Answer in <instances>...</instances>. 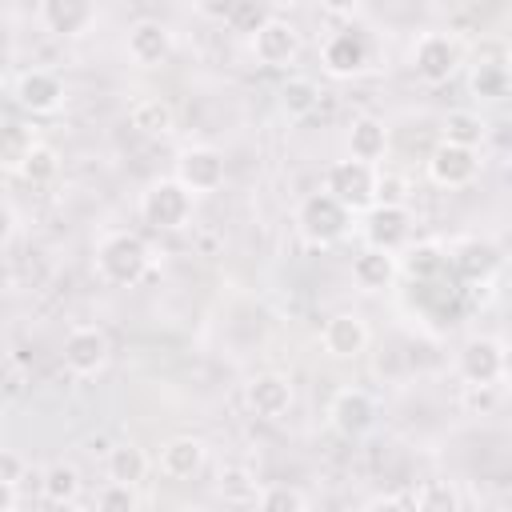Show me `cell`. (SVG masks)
Listing matches in <instances>:
<instances>
[{
    "mask_svg": "<svg viewBox=\"0 0 512 512\" xmlns=\"http://www.w3.org/2000/svg\"><path fill=\"white\" fill-rule=\"evenodd\" d=\"M152 264V248L144 244L140 232L116 228L96 244V272L108 284H136Z\"/></svg>",
    "mask_w": 512,
    "mask_h": 512,
    "instance_id": "obj_1",
    "label": "cell"
},
{
    "mask_svg": "<svg viewBox=\"0 0 512 512\" xmlns=\"http://www.w3.org/2000/svg\"><path fill=\"white\" fill-rule=\"evenodd\" d=\"M296 228H300V236H304L308 244L328 248V244H336V240L348 236L352 212H348L344 204H336L328 192H312V196H304L300 208H296Z\"/></svg>",
    "mask_w": 512,
    "mask_h": 512,
    "instance_id": "obj_2",
    "label": "cell"
},
{
    "mask_svg": "<svg viewBox=\"0 0 512 512\" xmlns=\"http://www.w3.org/2000/svg\"><path fill=\"white\" fill-rule=\"evenodd\" d=\"M140 216L144 224H152L156 232H176L188 224L192 216V192L184 184H176V176H160L144 188L140 196Z\"/></svg>",
    "mask_w": 512,
    "mask_h": 512,
    "instance_id": "obj_3",
    "label": "cell"
},
{
    "mask_svg": "<svg viewBox=\"0 0 512 512\" xmlns=\"http://www.w3.org/2000/svg\"><path fill=\"white\" fill-rule=\"evenodd\" d=\"M320 64L336 80L360 76L372 64V36L364 28H356V24H344V28L328 32L324 44H320Z\"/></svg>",
    "mask_w": 512,
    "mask_h": 512,
    "instance_id": "obj_4",
    "label": "cell"
},
{
    "mask_svg": "<svg viewBox=\"0 0 512 512\" xmlns=\"http://www.w3.org/2000/svg\"><path fill=\"white\" fill-rule=\"evenodd\" d=\"M460 64H464L460 36H452V32H424V36H416V44H412V72L424 84L452 80L460 72Z\"/></svg>",
    "mask_w": 512,
    "mask_h": 512,
    "instance_id": "obj_5",
    "label": "cell"
},
{
    "mask_svg": "<svg viewBox=\"0 0 512 512\" xmlns=\"http://www.w3.org/2000/svg\"><path fill=\"white\" fill-rule=\"evenodd\" d=\"M324 192L336 204H344L352 216L356 212H368L376 204V168L372 164H360V160H336L324 172Z\"/></svg>",
    "mask_w": 512,
    "mask_h": 512,
    "instance_id": "obj_6",
    "label": "cell"
},
{
    "mask_svg": "<svg viewBox=\"0 0 512 512\" xmlns=\"http://www.w3.org/2000/svg\"><path fill=\"white\" fill-rule=\"evenodd\" d=\"M412 224H416V220H412L408 204H372V208L364 212V224H360L364 248L400 256V252L412 244Z\"/></svg>",
    "mask_w": 512,
    "mask_h": 512,
    "instance_id": "obj_7",
    "label": "cell"
},
{
    "mask_svg": "<svg viewBox=\"0 0 512 512\" xmlns=\"http://www.w3.org/2000/svg\"><path fill=\"white\" fill-rule=\"evenodd\" d=\"M252 52L264 68H288L300 56V28L284 16H268L256 32H252Z\"/></svg>",
    "mask_w": 512,
    "mask_h": 512,
    "instance_id": "obj_8",
    "label": "cell"
},
{
    "mask_svg": "<svg viewBox=\"0 0 512 512\" xmlns=\"http://www.w3.org/2000/svg\"><path fill=\"white\" fill-rule=\"evenodd\" d=\"M448 264L468 280V284H488L496 272H500V248L492 240H480V236H460L444 248Z\"/></svg>",
    "mask_w": 512,
    "mask_h": 512,
    "instance_id": "obj_9",
    "label": "cell"
},
{
    "mask_svg": "<svg viewBox=\"0 0 512 512\" xmlns=\"http://www.w3.org/2000/svg\"><path fill=\"white\" fill-rule=\"evenodd\" d=\"M504 340L500 336H472L464 340L456 368L468 384H500L504 380Z\"/></svg>",
    "mask_w": 512,
    "mask_h": 512,
    "instance_id": "obj_10",
    "label": "cell"
},
{
    "mask_svg": "<svg viewBox=\"0 0 512 512\" xmlns=\"http://www.w3.org/2000/svg\"><path fill=\"white\" fill-rule=\"evenodd\" d=\"M176 184L196 192H216L224 184V156L212 144H192L176 156Z\"/></svg>",
    "mask_w": 512,
    "mask_h": 512,
    "instance_id": "obj_11",
    "label": "cell"
},
{
    "mask_svg": "<svg viewBox=\"0 0 512 512\" xmlns=\"http://www.w3.org/2000/svg\"><path fill=\"white\" fill-rule=\"evenodd\" d=\"M480 172V152L476 148H460V144H436L428 156V180L436 188H468Z\"/></svg>",
    "mask_w": 512,
    "mask_h": 512,
    "instance_id": "obj_12",
    "label": "cell"
},
{
    "mask_svg": "<svg viewBox=\"0 0 512 512\" xmlns=\"http://www.w3.org/2000/svg\"><path fill=\"white\" fill-rule=\"evenodd\" d=\"M328 420H332V428H336L340 436L360 440V436H368L372 424H376V400H372L364 388H340V392L332 396V404H328Z\"/></svg>",
    "mask_w": 512,
    "mask_h": 512,
    "instance_id": "obj_13",
    "label": "cell"
},
{
    "mask_svg": "<svg viewBox=\"0 0 512 512\" xmlns=\"http://www.w3.org/2000/svg\"><path fill=\"white\" fill-rule=\"evenodd\" d=\"M108 364V336L92 324H80L64 336V368L72 376H96Z\"/></svg>",
    "mask_w": 512,
    "mask_h": 512,
    "instance_id": "obj_14",
    "label": "cell"
},
{
    "mask_svg": "<svg viewBox=\"0 0 512 512\" xmlns=\"http://www.w3.org/2000/svg\"><path fill=\"white\" fill-rule=\"evenodd\" d=\"M244 404L260 420H280L292 408V380L280 372H256L244 384Z\"/></svg>",
    "mask_w": 512,
    "mask_h": 512,
    "instance_id": "obj_15",
    "label": "cell"
},
{
    "mask_svg": "<svg viewBox=\"0 0 512 512\" xmlns=\"http://www.w3.org/2000/svg\"><path fill=\"white\" fill-rule=\"evenodd\" d=\"M16 104L32 116H52L64 104V80L48 68H32L16 80Z\"/></svg>",
    "mask_w": 512,
    "mask_h": 512,
    "instance_id": "obj_16",
    "label": "cell"
},
{
    "mask_svg": "<svg viewBox=\"0 0 512 512\" xmlns=\"http://www.w3.org/2000/svg\"><path fill=\"white\" fill-rule=\"evenodd\" d=\"M320 344H324V352L336 356V360H356V356L368 348V324H364L356 312H336V316L324 320Z\"/></svg>",
    "mask_w": 512,
    "mask_h": 512,
    "instance_id": "obj_17",
    "label": "cell"
},
{
    "mask_svg": "<svg viewBox=\"0 0 512 512\" xmlns=\"http://www.w3.org/2000/svg\"><path fill=\"white\" fill-rule=\"evenodd\" d=\"M128 56L140 68H156L172 56V28L160 20H136L128 28Z\"/></svg>",
    "mask_w": 512,
    "mask_h": 512,
    "instance_id": "obj_18",
    "label": "cell"
},
{
    "mask_svg": "<svg viewBox=\"0 0 512 512\" xmlns=\"http://www.w3.org/2000/svg\"><path fill=\"white\" fill-rule=\"evenodd\" d=\"M40 24L56 36H84L96 24V4L92 0H44Z\"/></svg>",
    "mask_w": 512,
    "mask_h": 512,
    "instance_id": "obj_19",
    "label": "cell"
},
{
    "mask_svg": "<svg viewBox=\"0 0 512 512\" xmlns=\"http://www.w3.org/2000/svg\"><path fill=\"white\" fill-rule=\"evenodd\" d=\"M204 456H208L204 440H196V436H172L168 444H160V472L168 480H192L204 468Z\"/></svg>",
    "mask_w": 512,
    "mask_h": 512,
    "instance_id": "obj_20",
    "label": "cell"
},
{
    "mask_svg": "<svg viewBox=\"0 0 512 512\" xmlns=\"http://www.w3.org/2000/svg\"><path fill=\"white\" fill-rule=\"evenodd\" d=\"M384 152H388V128H384V120H376V116L352 120V128H348V160H360V164H372L376 168V160H384Z\"/></svg>",
    "mask_w": 512,
    "mask_h": 512,
    "instance_id": "obj_21",
    "label": "cell"
},
{
    "mask_svg": "<svg viewBox=\"0 0 512 512\" xmlns=\"http://www.w3.org/2000/svg\"><path fill=\"white\" fill-rule=\"evenodd\" d=\"M396 268L416 280V284H428L436 280L444 268H448V256H444V244L440 240H420V244H408L404 256H396Z\"/></svg>",
    "mask_w": 512,
    "mask_h": 512,
    "instance_id": "obj_22",
    "label": "cell"
},
{
    "mask_svg": "<svg viewBox=\"0 0 512 512\" xmlns=\"http://www.w3.org/2000/svg\"><path fill=\"white\" fill-rule=\"evenodd\" d=\"M396 256L388 252H376V248H360L352 256V280L364 288V292H384L392 280H396Z\"/></svg>",
    "mask_w": 512,
    "mask_h": 512,
    "instance_id": "obj_23",
    "label": "cell"
},
{
    "mask_svg": "<svg viewBox=\"0 0 512 512\" xmlns=\"http://www.w3.org/2000/svg\"><path fill=\"white\" fill-rule=\"evenodd\" d=\"M80 488H84L80 468L68 464V460H52V464L44 468V476H40V492H44V500L56 504V508H72L76 496H80Z\"/></svg>",
    "mask_w": 512,
    "mask_h": 512,
    "instance_id": "obj_24",
    "label": "cell"
},
{
    "mask_svg": "<svg viewBox=\"0 0 512 512\" xmlns=\"http://www.w3.org/2000/svg\"><path fill=\"white\" fill-rule=\"evenodd\" d=\"M128 124H132L136 132H144V136H168V132L176 128V112H172V104L160 100V96H140V100L128 108Z\"/></svg>",
    "mask_w": 512,
    "mask_h": 512,
    "instance_id": "obj_25",
    "label": "cell"
},
{
    "mask_svg": "<svg viewBox=\"0 0 512 512\" xmlns=\"http://www.w3.org/2000/svg\"><path fill=\"white\" fill-rule=\"evenodd\" d=\"M104 472H108V480L112 484H140L144 480V472H148V456H144V448L140 444H116V448H108V456H104Z\"/></svg>",
    "mask_w": 512,
    "mask_h": 512,
    "instance_id": "obj_26",
    "label": "cell"
},
{
    "mask_svg": "<svg viewBox=\"0 0 512 512\" xmlns=\"http://www.w3.org/2000/svg\"><path fill=\"white\" fill-rule=\"evenodd\" d=\"M36 144H40V140H36V132H32L28 124L4 120V124H0V172H20L24 160H28V152H32Z\"/></svg>",
    "mask_w": 512,
    "mask_h": 512,
    "instance_id": "obj_27",
    "label": "cell"
},
{
    "mask_svg": "<svg viewBox=\"0 0 512 512\" xmlns=\"http://www.w3.org/2000/svg\"><path fill=\"white\" fill-rule=\"evenodd\" d=\"M484 136H488V120L480 112L456 108V112L444 116V144H460V148H476L480 152Z\"/></svg>",
    "mask_w": 512,
    "mask_h": 512,
    "instance_id": "obj_28",
    "label": "cell"
},
{
    "mask_svg": "<svg viewBox=\"0 0 512 512\" xmlns=\"http://www.w3.org/2000/svg\"><path fill=\"white\" fill-rule=\"evenodd\" d=\"M316 104H320V88L312 76H288L280 84V108L288 116H308Z\"/></svg>",
    "mask_w": 512,
    "mask_h": 512,
    "instance_id": "obj_29",
    "label": "cell"
},
{
    "mask_svg": "<svg viewBox=\"0 0 512 512\" xmlns=\"http://www.w3.org/2000/svg\"><path fill=\"white\" fill-rule=\"evenodd\" d=\"M468 84H472V92H476L480 100L496 104V100H504V96H508L512 76H508V64H472Z\"/></svg>",
    "mask_w": 512,
    "mask_h": 512,
    "instance_id": "obj_30",
    "label": "cell"
},
{
    "mask_svg": "<svg viewBox=\"0 0 512 512\" xmlns=\"http://www.w3.org/2000/svg\"><path fill=\"white\" fill-rule=\"evenodd\" d=\"M408 504H412V512H460V496H456V488L444 484V480L420 484Z\"/></svg>",
    "mask_w": 512,
    "mask_h": 512,
    "instance_id": "obj_31",
    "label": "cell"
},
{
    "mask_svg": "<svg viewBox=\"0 0 512 512\" xmlns=\"http://www.w3.org/2000/svg\"><path fill=\"white\" fill-rule=\"evenodd\" d=\"M56 172H60V152L52 148V144H36L32 152H28V160H24V168L16 172L20 180H28V184H52L56 180Z\"/></svg>",
    "mask_w": 512,
    "mask_h": 512,
    "instance_id": "obj_32",
    "label": "cell"
},
{
    "mask_svg": "<svg viewBox=\"0 0 512 512\" xmlns=\"http://www.w3.org/2000/svg\"><path fill=\"white\" fill-rule=\"evenodd\" d=\"M256 508H260V512H308V500H304V492L292 488V484H264Z\"/></svg>",
    "mask_w": 512,
    "mask_h": 512,
    "instance_id": "obj_33",
    "label": "cell"
},
{
    "mask_svg": "<svg viewBox=\"0 0 512 512\" xmlns=\"http://www.w3.org/2000/svg\"><path fill=\"white\" fill-rule=\"evenodd\" d=\"M92 512H140V496H136V488L132 484H104L100 492H96V508Z\"/></svg>",
    "mask_w": 512,
    "mask_h": 512,
    "instance_id": "obj_34",
    "label": "cell"
},
{
    "mask_svg": "<svg viewBox=\"0 0 512 512\" xmlns=\"http://www.w3.org/2000/svg\"><path fill=\"white\" fill-rule=\"evenodd\" d=\"M268 16H272V12L256 8V4H232V8L224 12V20H228L232 28H240V32H256V28H260Z\"/></svg>",
    "mask_w": 512,
    "mask_h": 512,
    "instance_id": "obj_35",
    "label": "cell"
},
{
    "mask_svg": "<svg viewBox=\"0 0 512 512\" xmlns=\"http://www.w3.org/2000/svg\"><path fill=\"white\" fill-rule=\"evenodd\" d=\"M20 476H24V460L12 448H0V480L4 484H20Z\"/></svg>",
    "mask_w": 512,
    "mask_h": 512,
    "instance_id": "obj_36",
    "label": "cell"
},
{
    "mask_svg": "<svg viewBox=\"0 0 512 512\" xmlns=\"http://www.w3.org/2000/svg\"><path fill=\"white\" fill-rule=\"evenodd\" d=\"M364 512H412V504L404 500V496H376V500H368V508Z\"/></svg>",
    "mask_w": 512,
    "mask_h": 512,
    "instance_id": "obj_37",
    "label": "cell"
},
{
    "mask_svg": "<svg viewBox=\"0 0 512 512\" xmlns=\"http://www.w3.org/2000/svg\"><path fill=\"white\" fill-rule=\"evenodd\" d=\"M12 236H16V212H12L8 200H0V248H4Z\"/></svg>",
    "mask_w": 512,
    "mask_h": 512,
    "instance_id": "obj_38",
    "label": "cell"
},
{
    "mask_svg": "<svg viewBox=\"0 0 512 512\" xmlns=\"http://www.w3.org/2000/svg\"><path fill=\"white\" fill-rule=\"evenodd\" d=\"M0 512H16V484L0 480Z\"/></svg>",
    "mask_w": 512,
    "mask_h": 512,
    "instance_id": "obj_39",
    "label": "cell"
},
{
    "mask_svg": "<svg viewBox=\"0 0 512 512\" xmlns=\"http://www.w3.org/2000/svg\"><path fill=\"white\" fill-rule=\"evenodd\" d=\"M8 280H12V268H8V260H4V256H0V292H4V288H8Z\"/></svg>",
    "mask_w": 512,
    "mask_h": 512,
    "instance_id": "obj_40",
    "label": "cell"
},
{
    "mask_svg": "<svg viewBox=\"0 0 512 512\" xmlns=\"http://www.w3.org/2000/svg\"><path fill=\"white\" fill-rule=\"evenodd\" d=\"M64 512H88V508H76V504H72V508H64Z\"/></svg>",
    "mask_w": 512,
    "mask_h": 512,
    "instance_id": "obj_41",
    "label": "cell"
},
{
    "mask_svg": "<svg viewBox=\"0 0 512 512\" xmlns=\"http://www.w3.org/2000/svg\"><path fill=\"white\" fill-rule=\"evenodd\" d=\"M184 512H204V508H184Z\"/></svg>",
    "mask_w": 512,
    "mask_h": 512,
    "instance_id": "obj_42",
    "label": "cell"
}]
</instances>
